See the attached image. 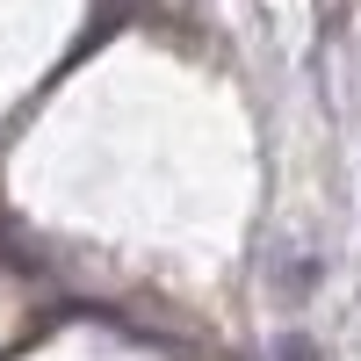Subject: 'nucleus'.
<instances>
[{"instance_id": "f257e3e1", "label": "nucleus", "mask_w": 361, "mask_h": 361, "mask_svg": "<svg viewBox=\"0 0 361 361\" xmlns=\"http://www.w3.org/2000/svg\"><path fill=\"white\" fill-rule=\"evenodd\" d=\"M275 361H318V347H311L304 333H282V340H275Z\"/></svg>"}]
</instances>
